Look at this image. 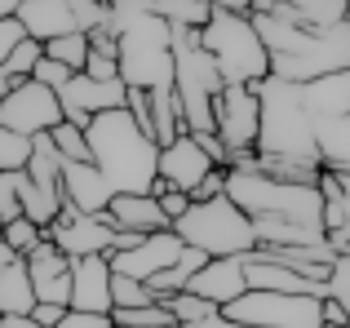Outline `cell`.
Listing matches in <instances>:
<instances>
[{
  "label": "cell",
  "instance_id": "obj_1",
  "mask_svg": "<svg viewBox=\"0 0 350 328\" xmlns=\"http://www.w3.org/2000/svg\"><path fill=\"white\" fill-rule=\"evenodd\" d=\"M253 27L266 44L271 58V76L306 85L315 76L328 71H350V23H333V27H301L288 14H280L266 0H253Z\"/></svg>",
  "mask_w": 350,
  "mask_h": 328
},
{
  "label": "cell",
  "instance_id": "obj_2",
  "mask_svg": "<svg viewBox=\"0 0 350 328\" xmlns=\"http://www.w3.org/2000/svg\"><path fill=\"white\" fill-rule=\"evenodd\" d=\"M85 142H89V164L103 173L111 195H151L160 147L137 129L124 107L98 111L85 129Z\"/></svg>",
  "mask_w": 350,
  "mask_h": 328
},
{
  "label": "cell",
  "instance_id": "obj_3",
  "mask_svg": "<svg viewBox=\"0 0 350 328\" xmlns=\"http://www.w3.org/2000/svg\"><path fill=\"white\" fill-rule=\"evenodd\" d=\"M253 94H257V151L253 156L319 164L315 160V120L301 107L297 85L280 76H266L253 85Z\"/></svg>",
  "mask_w": 350,
  "mask_h": 328
},
{
  "label": "cell",
  "instance_id": "obj_4",
  "mask_svg": "<svg viewBox=\"0 0 350 328\" xmlns=\"http://www.w3.org/2000/svg\"><path fill=\"white\" fill-rule=\"evenodd\" d=\"M226 200L248 217H284L306 231L324 235V200L319 187H301V182H280L257 173L253 164H235L226 169Z\"/></svg>",
  "mask_w": 350,
  "mask_h": 328
},
{
  "label": "cell",
  "instance_id": "obj_5",
  "mask_svg": "<svg viewBox=\"0 0 350 328\" xmlns=\"http://www.w3.org/2000/svg\"><path fill=\"white\" fill-rule=\"evenodd\" d=\"M200 44H204V53L217 62V76H222L226 85H257V80L271 76L266 44H262V36H257V27H253L248 14L213 9L208 23L200 27Z\"/></svg>",
  "mask_w": 350,
  "mask_h": 328
},
{
  "label": "cell",
  "instance_id": "obj_6",
  "mask_svg": "<svg viewBox=\"0 0 350 328\" xmlns=\"http://www.w3.org/2000/svg\"><path fill=\"white\" fill-rule=\"evenodd\" d=\"M116 67L124 89H169L173 85V27L160 14H142L116 31Z\"/></svg>",
  "mask_w": 350,
  "mask_h": 328
},
{
  "label": "cell",
  "instance_id": "obj_7",
  "mask_svg": "<svg viewBox=\"0 0 350 328\" xmlns=\"http://www.w3.org/2000/svg\"><path fill=\"white\" fill-rule=\"evenodd\" d=\"M173 231H178V240L187 249H200L204 258H235V253L257 249L253 222H248V213H239L231 200H226V191L204 200V204H191L173 222Z\"/></svg>",
  "mask_w": 350,
  "mask_h": 328
},
{
  "label": "cell",
  "instance_id": "obj_8",
  "mask_svg": "<svg viewBox=\"0 0 350 328\" xmlns=\"http://www.w3.org/2000/svg\"><path fill=\"white\" fill-rule=\"evenodd\" d=\"M226 320L248 328H324V297L310 293H262L248 288L222 306Z\"/></svg>",
  "mask_w": 350,
  "mask_h": 328
},
{
  "label": "cell",
  "instance_id": "obj_9",
  "mask_svg": "<svg viewBox=\"0 0 350 328\" xmlns=\"http://www.w3.org/2000/svg\"><path fill=\"white\" fill-rule=\"evenodd\" d=\"M213 133L226 147V169L244 164L257 151V94L253 85H222L213 98Z\"/></svg>",
  "mask_w": 350,
  "mask_h": 328
},
{
  "label": "cell",
  "instance_id": "obj_10",
  "mask_svg": "<svg viewBox=\"0 0 350 328\" xmlns=\"http://www.w3.org/2000/svg\"><path fill=\"white\" fill-rule=\"evenodd\" d=\"M62 124L58 94L44 89L40 80H18L9 94H0V129L18 133V138H36Z\"/></svg>",
  "mask_w": 350,
  "mask_h": 328
},
{
  "label": "cell",
  "instance_id": "obj_11",
  "mask_svg": "<svg viewBox=\"0 0 350 328\" xmlns=\"http://www.w3.org/2000/svg\"><path fill=\"white\" fill-rule=\"evenodd\" d=\"M111 235L116 231L107 226V217H89V213H76V208H62V213L44 226V240H49L67 262L111 253Z\"/></svg>",
  "mask_w": 350,
  "mask_h": 328
},
{
  "label": "cell",
  "instance_id": "obj_12",
  "mask_svg": "<svg viewBox=\"0 0 350 328\" xmlns=\"http://www.w3.org/2000/svg\"><path fill=\"white\" fill-rule=\"evenodd\" d=\"M58 107H62V120L76 124V129H89L98 111H116L124 107V80H89L85 71L67 80L58 89Z\"/></svg>",
  "mask_w": 350,
  "mask_h": 328
},
{
  "label": "cell",
  "instance_id": "obj_13",
  "mask_svg": "<svg viewBox=\"0 0 350 328\" xmlns=\"http://www.w3.org/2000/svg\"><path fill=\"white\" fill-rule=\"evenodd\" d=\"M182 249L187 244L178 240V231H151L142 235V240L133 244V249L124 253H107V266H111V275H129V279H155L160 271H169L173 262L182 258Z\"/></svg>",
  "mask_w": 350,
  "mask_h": 328
},
{
  "label": "cell",
  "instance_id": "obj_14",
  "mask_svg": "<svg viewBox=\"0 0 350 328\" xmlns=\"http://www.w3.org/2000/svg\"><path fill=\"white\" fill-rule=\"evenodd\" d=\"M58 187H62V208H76V213L103 217L107 204H111V187L103 182V173H98L89 160H80V164L76 160H62Z\"/></svg>",
  "mask_w": 350,
  "mask_h": 328
},
{
  "label": "cell",
  "instance_id": "obj_15",
  "mask_svg": "<svg viewBox=\"0 0 350 328\" xmlns=\"http://www.w3.org/2000/svg\"><path fill=\"white\" fill-rule=\"evenodd\" d=\"M67 311L111 315V266H107V253L71 262V302H67Z\"/></svg>",
  "mask_w": 350,
  "mask_h": 328
},
{
  "label": "cell",
  "instance_id": "obj_16",
  "mask_svg": "<svg viewBox=\"0 0 350 328\" xmlns=\"http://www.w3.org/2000/svg\"><path fill=\"white\" fill-rule=\"evenodd\" d=\"M23 262H27V275H31L36 302H53V306L71 302V262L62 258L49 240H40Z\"/></svg>",
  "mask_w": 350,
  "mask_h": 328
},
{
  "label": "cell",
  "instance_id": "obj_17",
  "mask_svg": "<svg viewBox=\"0 0 350 328\" xmlns=\"http://www.w3.org/2000/svg\"><path fill=\"white\" fill-rule=\"evenodd\" d=\"M187 293L213 302L217 311H222L226 302H235L239 293H248V284H244V253H235V258H208L204 266L187 279Z\"/></svg>",
  "mask_w": 350,
  "mask_h": 328
},
{
  "label": "cell",
  "instance_id": "obj_18",
  "mask_svg": "<svg viewBox=\"0 0 350 328\" xmlns=\"http://www.w3.org/2000/svg\"><path fill=\"white\" fill-rule=\"evenodd\" d=\"M208 169H217V164L196 147L191 133H182V138L169 142V147H160V160H155V178H160L164 187H173V191H191Z\"/></svg>",
  "mask_w": 350,
  "mask_h": 328
},
{
  "label": "cell",
  "instance_id": "obj_19",
  "mask_svg": "<svg viewBox=\"0 0 350 328\" xmlns=\"http://www.w3.org/2000/svg\"><path fill=\"white\" fill-rule=\"evenodd\" d=\"M107 226L111 231H133V235H151V231H169L160 200L155 195H111L107 204Z\"/></svg>",
  "mask_w": 350,
  "mask_h": 328
},
{
  "label": "cell",
  "instance_id": "obj_20",
  "mask_svg": "<svg viewBox=\"0 0 350 328\" xmlns=\"http://www.w3.org/2000/svg\"><path fill=\"white\" fill-rule=\"evenodd\" d=\"M14 18L23 23V31L31 36V40H53V36L80 31L71 0H23Z\"/></svg>",
  "mask_w": 350,
  "mask_h": 328
},
{
  "label": "cell",
  "instance_id": "obj_21",
  "mask_svg": "<svg viewBox=\"0 0 350 328\" xmlns=\"http://www.w3.org/2000/svg\"><path fill=\"white\" fill-rule=\"evenodd\" d=\"M297 98L310 120H319V115H350V71H328V76L306 80V85H297Z\"/></svg>",
  "mask_w": 350,
  "mask_h": 328
},
{
  "label": "cell",
  "instance_id": "obj_22",
  "mask_svg": "<svg viewBox=\"0 0 350 328\" xmlns=\"http://www.w3.org/2000/svg\"><path fill=\"white\" fill-rule=\"evenodd\" d=\"M315 160L319 169L350 173V115H319L315 120Z\"/></svg>",
  "mask_w": 350,
  "mask_h": 328
},
{
  "label": "cell",
  "instance_id": "obj_23",
  "mask_svg": "<svg viewBox=\"0 0 350 328\" xmlns=\"http://www.w3.org/2000/svg\"><path fill=\"white\" fill-rule=\"evenodd\" d=\"M31 306H36V288L31 275H27V262L14 258L0 271V315H31Z\"/></svg>",
  "mask_w": 350,
  "mask_h": 328
},
{
  "label": "cell",
  "instance_id": "obj_24",
  "mask_svg": "<svg viewBox=\"0 0 350 328\" xmlns=\"http://www.w3.org/2000/svg\"><path fill=\"white\" fill-rule=\"evenodd\" d=\"M151 102V133H155V147H169L173 138H182V115H178V98H173V85L169 89H151L146 94Z\"/></svg>",
  "mask_w": 350,
  "mask_h": 328
},
{
  "label": "cell",
  "instance_id": "obj_25",
  "mask_svg": "<svg viewBox=\"0 0 350 328\" xmlns=\"http://www.w3.org/2000/svg\"><path fill=\"white\" fill-rule=\"evenodd\" d=\"M40 53L53 62H62L67 71H85L89 58V36L85 31H67V36H53V40H40Z\"/></svg>",
  "mask_w": 350,
  "mask_h": 328
},
{
  "label": "cell",
  "instance_id": "obj_26",
  "mask_svg": "<svg viewBox=\"0 0 350 328\" xmlns=\"http://www.w3.org/2000/svg\"><path fill=\"white\" fill-rule=\"evenodd\" d=\"M151 14H160L169 27H196L200 31L213 9H208L204 0H151Z\"/></svg>",
  "mask_w": 350,
  "mask_h": 328
},
{
  "label": "cell",
  "instance_id": "obj_27",
  "mask_svg": "<svg viewBox=\"0 0 350 328\" xmlns=\"http://www.w3.org/2000/svg\"><path fill=\"white\" fill-rule=\"evenodd\" d=\"M155 288L146 279H129V275H111V311H129V306H151Z\"/></svg>",
  "mask_w": 350,
  "mask_h": 328
},
{
  "label": "cell",
  "instance_id": "obj_28",
  "mask_svg": "<svg viewBox=\"0 0 350 328\" xmlns=\"http://www.w3.org/2000/svg\"><path fill=\"white\" fill-rule=\"evenodd\" d=\"M36 62H40V40H18L14 49H9V58L0 62V76H9V80H31V71H36Z\"/></svg>",
  "mask_w": 350,
  "mask_h": 328
},
{
  "label": "cell",
  "instance_id": "obj_29",
  "mask_svg": "<svg viewBox=\"0 0 350 328\" xmlns=\"http://www.w3.org/2000/svg\"><path fill=\"white\" fill-rule=\"evenodd\" d=\"M324 297L342 306L346 320H350V253H337L333 258V266H328V275H324Z\"/></svg>",
  "mask_w": 350,
  "mask_h": 328
},
{
  "label": "cell",
  "instance_id": "obj_30",
  "mask_svg": "<svg viewBox=\"0 0 350 328\" xmlns=\"http://www.w3.org/2000/svg\"><path fill=\"white\" fill-rule=\"evenodd\" d=\"M169 315H173V324H182V328H191V324H200L204 320V315H213L217 306L213 302H204V297H196V293H187V288H182V293H173L169 302Z\"/></svg>",
  "mask_w": 350,
  "mask_h": 328
},
{
  "label": "cell",
  "instance_id": "obj_31",
  "mask_svg": "<svg viewBox=\"0 0 350 328\" xmlns=\"http://www.w3.org/2000/svg\"><path fill=\"white\" fill-rule=\"evenodd\" d=\"M0 240H5L9 249L18 253V258H27V253H31L36 244L44 240V226L27 222V217H14V222H5V226H0Z\"/></svg>",
  "mask_w": 350,
  "mask_h": 328
},
{
  "label": "cell",
  "instance_id": "obj_32",
  "mask_svg": "<svg viewBox=\"0 0 350 328\" xmlns=\"http://www.w3.org/2000/svg\"><path fill=\"white\" fill-rule=\"evenodd\" d=\"M49 138H53V147H58V156L62 160H89V142H85V129H76V124H53L49 129Z\"/></svg>",
  "mask_w": 350,
  "mask_h": 328
},
{
  "label": "cell",
  "instance_id": "obj_33",
  "mask_svg": "<svg viewBox=\"0 0 350 328\" xmlns=\"http://www.w3.org/2000/svg\"><path fill=\"white\" fill-rule=\"evenodd\" d=\"M27 156H31V138H18V133L0 129V173L27 169Z\"/></svg>",
  "mask_w": 350,
  "mask_h": 328
},
{
  "label": "cell",
  "instance_id": "obj_34",
  "mask_svg": "<svg viewBox=\"0 0 350 328\" xmlns=\"http://www.w3.org/2000/svg\"><path fill=\"white\" fill-rule=\"evenodd\" d=\"M71 76H76V71H67V67H62V62H53V58H44V53H40V62H36V71H31V80H40V85L44 89H53V94H58V89L62 85H67V80Z\"/></svg>",
  "mask_w": 350,
  "mask_h": 328
},
{
  "label": "cell",
  "instance_id": "obj_35",
  "mask_svg": "<svg viewBox=\"0 0 350 328\" xmlns=\"http://www.w3.org/2000/svg\"><path fill=\"white\" fill-rule=\"evenodd\" d=\"M222 191H226V169H208V173H204V178H200V182H196V187H191V191H187V195H191V204H204V200H213V195H222Z\"/></svg>",
  "mask_w": 350,
  "mask_h": 328
},
{
  "label": "cell",
  "instance_id": "obj_36",
  "mask_svg": "<svg viewBox=\"0 0 350 328\" xmlns=\"http://www.w3.org/2000/svg\"><path fill=\"white\" fill-rule=\"evenodd\" d=\"M160 187H164V182H160ZM155 200H160V208H164V217H169V226H173V222H178V217L191 208V195H187V191H173V187L155 191Z\"/></svg>",
  "mask_w": 350,
  "mask_h": 328
},
{
  "label": "cell",
  "instance_id": "obj_37",
  "mask_svg": "<svg viewBox=\"0 0 350 328\" xmlns=\"http://www.w3.org/2000/svg\"><path fill=\"white\" fill-rule=\"evenodd\" d=\"M14 217H23V208H18V187H14V173H0V226L14 222Z\"/></svg>",
  "mask_w": 350,
  "mask_h": 328
},
{
  "label": "cell",
  "instance_id": "obj_38",
  "mask_svg": "<svg viewBox=\"0 0 350 328\" xmlns=\"http://www.w3.org/2000/svg\"><path fill=\"white\" fill-rule=\"evenodd\" d=\"M58 328H116L111 315H89V311H67L58 320Z\"/></svg>",
  "mask_w": 350,
  "mask_h": 328
},
{
  "label": "cell",
  "instance_id": "obj_39",
  "mask_svg": "<svg viewBox=\"0 0 350 328\" xmlns=\"http://www.w3.org/2000/svg\"><path fill=\"white\" fill-rule=\"evenodd\" d=\"M85 76H89V80H120V67H116V58L89 53V58H85Z\"/></svg>",
  "mask_w": 350,
  "mask_h": 328
},
{
  "label": "cell",
  "instance_id": "obj_40",
  "mask_svg": "<svg viewBox=\"0 0 350 328\" xmlns=\"http://www.w3.org/2000/svg\"><path fill=\"white\" fill-rule=\"evenodd\" d=\"M18 40H27L23 23H18V18H0V62L9 58V49H14Z\"/></svg>",
  "mask_w": 350,
  "mask_h": 328
},
{
  "label": "cell",
  "instance_id": "obj_41",
  "mask_svg": "<svg viewBox=\"0 0 350 328\" xmlns=\"http://www.w3.org/2000/svg\"><path fill=\"white\" fill-rule=\"evenodd\" d=\"M89 53H103V58H116V53H120L111 27H98V31H89Z\"/></svg>",
  "mask_w": 350,
  "mask_h": 328
},
{
  "label": "cell",
  "instance_id": "obj_42",
  "mask_svg": "<svg viewBox=\"0 0 350 328\" xmlns=\"http://www.w3.org/2000/svg\"><path fill=\"white\" fill-rule=\"evenodd\" d=\"M191 138H196V147L204 151L217 169H226V147H222V138H217V133H191Z\"/></svg>",
  "mask_w": 350,
  "mask_h": 328
},
{
  "label": "cell",
  "instance_id": "obj_43",
  "mask_svg": "<svg viewBox=\"0 0 350 328\" xmlns=\"http://www.w3.org/2000/svg\"><path fill=\"white\" fill-rule=\"evenodd\" d=\"M67 315V306H53V302H36L31 306V320L40 328H58V320Z\"/></svg>",
  "mask_w": 350,
  "mask_h": 328
},
{
  "label": "cell",
  "instance_id": "obj_44",
  "mask_svg": "<svg viewBox=\"0 0 350 328\" xmlns=\"http://www.w3.org/2000/svg\"><path fill=\"white\" fill-rule=\"evenodd\" d=\"M208 9H226V14H253V0H204Z\"/></svg>",
  "mask_w": 350,
  "mask_h": 328
},
{
  "label": "cell",
  "instance_id": "obj_45",
  "mask_svg": "<svg viewBox=\"0 0 350 328\" xmlns=\"http://www.w3.org/2000/svg\"><path fill=\"white\" fill-rule=\"evenodd\" d=\"M191 328H248V324H235V320H226L222 311H213V315H204L200 324H191Z\"/></svg>",
  "mask_w": 350,
  "mask_h": 328
},
{
  "label": "cell",
  "instance_id": "obj_46",
  "mask_svg": "<svg viewBox=\"0 0 350 328\" xmlns=\"http://www.w3.org/2000/svg\"><path fill=\"white\" fill-rule=\"evenodd\" d=\"M0 328H40L31 315H0Z\"/></svg>",
  "mask_w": 350,
  "mask_h": 328
},
{
  "label": "cell",
  "instance_id": "obj_47",
  "mask_svg": "<svg viewBox=\"0 0 350 328\" xmlns=\"http://www.w3.org/2000/svg\"><path fill=\"white\" fill-rule=\"evenodd\" d=\"M324 324H350V320H346V311H342L337 302H328V297H324Z\"/></svg>",
  "mask_w": 350,
  "mask_h": 328
},
{
  "label": "cell",
  "instance_id": "obj_48",
  "mask_svg": "<svg viewBox=\"0 0 350 328\" xmlns=\"http://www.w3.org/2000/svg\"><path fill=\"white\" fill-rule=\"evenodd\" d=\"M18 5H23V0H0V18H14Z\"/></svg>",
  "mask_w": 350,
  "mask_h": 328
},
{
  "label": "cell",
  "instance_id": "obj_49",
  "mask_svg": "<svg viewBox=\"0 0 350 328\" xmlns=\"http://www.w3.org/2000/svg\"><path fill=\"white\" fill-rule=\"evenodd\" d=\"M14 258H18V253H14V249H9V244H5V240H0V271H5V266H9V262H14Z\"/></svg>",
  "mask_w": 350,
  "mask_h": 328
},
{
  "label": "cell",
  "instance_id": "obj_50",
  "mask_svg": "<svg viewBox=\"0 0 350 328\" xmlns=\"http://www.w3.org/2000/svg\"><path fill=\"white\" fill-rule=\"evenodd\" d=\"M346 23H350V14H346Z\"/></svg>",
  "mask_w": 350,
  "mask_h": 328
},
{
  "label": "cell",
  "instance_id": "obj_51",
  "mask_svg": "<svg viewBox=\"0 0 350 328\" xmlns=\"http://www.w3.org/2000/svg\"><path fill=\"white\" fill-rule=\"evenodd\" d=\"M346 253H350V249H346Z\"/></svg>",
  "mask_w": 350,
  "mask_h": 328
}]
</instances>
